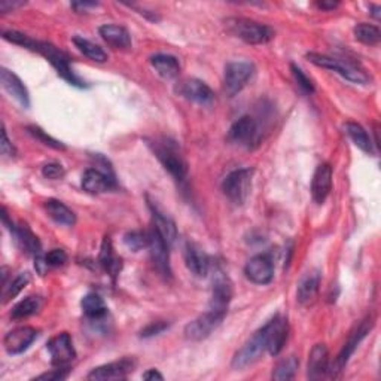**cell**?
Masks as SVG:
<instances>
[{
	"instance_id": "22",
	"label": "cell",
	"mask_w": 381,
	"mask_h": 381,
	"mask_svg": "<svg viewBox=\"0 0 381 381\" xmlns=\"http://www.w3.org/2000/svg\"><path fill=\"white\" fill-rule=\"evenodd\" d=\"M185 264L188 270L193 273L195 277H206L211 268V260L206 252L194 243H186L185 246Z\"/></svg>"
},
{
	"instance_id": "14",
	"label": "cell",
	"mask_w": 381,
	"mask_h": 381,
	"mask_svg": "<svg viewBox=\"0 0 381 381\" xmlns=\"http://www.w3.org/2000/svg\"><path fill=\"white\" fill-rule=\"evenodd\" d=\"M39 335V331L32 326H20L9 331L3 338L5 350L9 355H20L33 344Z\"/></svg>"
},
{
	"instance_id": "21",
	"label": "cell",
	"mask_w": 381,
	"mask_h": 381,
	"mask_svg": "<svg viewBox=\"0 0 381 381\" xmlns=\"http://www.w3.org/2000/svg\"><path fill=\"white\" fill-rule=\"evenodd\" d=\"M0 82H2L3 90L20 103L23 108L30 106V95H28L26 85L14 72L2 68V70H0Z\"/></svg>"
},
{
	"instance_id": "40",
	"label": "cell",
	"mask_w": 381,
	"mask_h": 381,
	"mask_svg": "<svg viewBox=\"0 0 381 381\" xmlns=\"http://www.w3.org/2000/svg\"><path fill=\"white\" fill-rule=\"evenodd\" d=\"M3 39H5V41H8V42H12V43H15V45L24 46V48H27V50H32V51H35L36 41H35V39H32V37H28V36H27V35H24V33L15 32V30L3 32Z\"/></svg>"
},
{
	"instance_id": "18",
	"label": "cell",
	"mask_w": 381,
	"mask_h": 381,
	"mask_svg": "<svg viewBox=\"0 0 381 381\" xmlns=\"http://www.w3.org/2000/svg\"><path fill=\"white\" fill-rule=\"evenodd\" d=\"M115 186V177L110 170L88 168L82 176V188L88 194H103Z\"/></svg>"
},
{
	"instance_id": "23",
	"label": "cell",
	"mask_w": 381,
	"mask_h": 381,
	"mask_svg": "<svg viewBox=\"0 0 381 381\" xmlns=\"http://www.w3.org/2000/svg\"><path fill=\"white\" fill-rule=\"evenodd\" d=\"M328 374H329V351L325 344H316L310 353L307 375L310 380H320Z\"/></svg>"
},
{
	"instance_id": "33",
	"label": "cell",
	"mask_w": 381,
	"mask_h": 381,
	"mask_svg": "<svg viewBox=\"0 0 381 381\" xmlns=\"http://www.w3.org/2000/svg\"><path fill=\"white\" fill-rule=\"evenodd\" d=\"M73 43L85 57H88L90 60H92L95 63L108 61V54L103 51V48L90 42L88 39H84V37H81V36H75Z\"/></svg>"
},
{
	"instance_id": "24",
	"label": "cell",
	"mask_w": 381,
	"mask_h": 381,
	"mask_svg": "<svg viewBox=\"0 0 381 381\" xmlns=\"http://www.w3.org/2000/svg\"><path fill=\"white\" fill-rule=\"evenodd\" d=\"M9 231H11L17 246L20 247L23 252H26L27 255H33L35 258L41 255L42 246L39 238L33 234V231L26 224H21L20 226L14 225Z\"/></svg>"
},
{
	"instance_id": "8",
	"label": "cell",
	"mask_w": 381,
	"mask_h": 381,
	"mask_svg": "<svg viewBox=\"0 0 381 381\" xmlns=\"http://www.w3.org/2000/svg\"><path fill=\"white\" fill-rule=\"evenodd\" d=\"M266 350V335L265 328H261L255 335L246 342L242 350H238L233 359V368L244 369L253 365L256 360H260Z\"/></svg>"
},
{
	"instance_id": "7",
	"label": "cell",
	"mask_w": 381,
	"mask_h": 381,
	"mask_svg": "<svg viewBox=\"0 0 381 381\" xmlns=\"http://www.w3.org/2000/svg\"><path fill=\"white\" fill-rule=\"evenodd\" d=\"M255 73V66L247 61H233L228 63L224 75V85L226 94L233 97V95L240 92L247 82L252 79Z\"/></svg>"
},
{
	"instance_id": "26",
	"label": "cell",
	"mask_w": 381,
	"mask_h": 381,
	"mask_svg": "<svg viewBox=\"0 0 381 381\" xmlns=\"http://www.w3.org/2000/svg\"><path fill=\"white\" fill-rule=\"evenodd\" d=\"M320 288V274L318 271H311L304 275L298 284V302L302 306H309L314 300H316Z\"/></svg>"
},
{
	"instance_id": "28",
	"label": "cell",
	"mask_w": 381,
	"mask_h": 381,
	"mask_svg": "<svg viewBox=\"0 0 381 381\" xmlns=\"http://www.w3.org/2000/svg\"><path fill=\"white\" fill-rule=\"evenodd\" d=\"M149 207H150V212H152V219H154L155 230L161 235H163V238L168 244L175 243L176 238H177L176 224L171 221V219L167 215H164L163 212H161L154 203H149Z\"/></svg>"
},
{
	"instance_id": "3",
	"label": "cell",
	"mask_w": 381,
	"mask_h": 381,
	"mask_svg": "<svg viewBox=\"0 0 381 381\" xmlns=\"http://www.w3.org/2000/svg\"><path fill=\"white\" fill-rule=\"evenodd\" d=\"M306 57L310 63L318 66V68L337 72L338 75L342 76V78H346L350 82L362 84V85L369 82V76L362 69L356 68L355 64L347 63V61H341L338 59H333V57L318 54V52H309Z\"/></svg>"
},
{
	"instance_id": "5",
	"label": "cell",
	"mask_w": 381,
	"mask_h": 381,
	"mask_svg": "<svg viewBox=\"0 0 381 381\" xmlns=\"http://www.w3.org/2000/svg\"><path fill=\"white\" fill-rule=\"evenodd\" d=\"M253 168H238L224 179V194L237 206H242L252 189Z\"/></svg>"
},
{
	"instance_id": "6",
	"label": "cell",
	"mask_w": 381,
	"mask_h": 381,
	"mask_svg": "<svg viewBox=\"0 0 381 381\" xmlns=\"http://www.w3.org/2000/svg\"><path fill=\"white\" fill-rule=\"evenodd\" d=\"M373 326H374V318L368 316L359 323V326L353 332H351V335L349 337L344 347H342V350L340 351V355L337 356L335 362H333L332 367H329V375L331 377H337L340 373H342V369H344L346 365L349 364L351 355L355 353V350L358 349V346L360 344L362 340H364L371 332Z\"/></svg>"
},
{
	"instance_id": "32",
	"label": "cell",
	"mask_w": 381,
	"mask_h": 381,
	"mask_svg": "<svg viewBox=\"0 0 381 381\" xmlns=\"http://www.w3.org/2000/svg\"><path fill=\"white\" fill-rule=\"evenodd\" d=\"M344 130L349 135V137L351 139V141L355 143V145L362 149L367 154H374V148H373V141H371V137L368 136L367 130L360 126L358 122H347L344 126Z\"/></svg>"
},
{
	"instance_id": "37",
	"label": "cell",
	"mask_w": 381,
	"mask_h": 381,
	"mask_svg": "<svg viewBox=\"0 0 381 381\" xmlns=\"http://www.w3.org/2000/svg\"><path fill=\"white\" fill-rule=\"evenodd\" d=\"M28 283H30V274L28 273L18 274L11 283L3 286V302H8L9 300L15 298Z\"/></svg>"
},
{
	"instance_id": "31",
	"label": "cell",
	"mask_w": 381,
	"mask_h": 381,
	"mask_svg": "<svg viewBox=\"0 0 381 381\" xmlns=\"http://www.w3.org/2000/svg\"><path fill=\"white\" fill-rule=\"evenodd\" d=\"M81 307L82 311L85 313V316L90 319H103L108 314V307L104 304L103 298L97 293H88L85 295L81 301Z\"/></svg>"
},
{
	"instance_id": "44",
	"label": "cell",
	"mask_w": 381,
	"mask_h": 381,
	"mask_svg": "<svg viewBox=\"0 0 381 381\" xmlns=\"http://www.w3.org/2000/svg\"><path fill=\"white\" fill-rule=\"evenodd\" d=\"M42 175L46 179L59 180V179L64 177L66 171H64V167L61 164H59V163H50V164H45L42 167Z\"/></svg>"
},
{
	"instance_id": "27",
	"label": "cell",
	"mask_w": 381,
	"mask_h": 381,
	"mask_svg": "<svg viewBox=\"0 0 381 381\" xmlns=\"http://www.w3.org/2000/svg\"><path fill=\"white\" fill-rule=\"evenodd\" d=\"M100 265L113 280L117 279V275L121 271V266H122L121 258L115 253V249H113V244H112V240L109 237H104V240L101 243Z\"/></svg>"
},
{
	"instance_id": "50",
	"label": "cell",
	"mask_w": 381,
	"mask_h": 381,
	"mask_svg": "<svg viewBox=\"0 0 381 381\" xmlns=\"http://www.w3.org/2000/svg\"><path fill=\"white\" fill-rule=\"evenodd\" d=\"M316 5H318V8L323 9V11H332V9H335L340 3L338 2H318Z\"/></svg>"
},
{
	"instance_id": "15",
	"label": "cell",
	"mask_w": 381,
	"mask_h": 381,
	"mask_svg": "<svg viewBox=\"0 0 381 381\" xmlns=\"http://www.w3.org/2000/svg\"><path fill=\"white\" fill-rule=\"evenodd\" d=\"M244 274L255 284H268L274 277L273 261L266 255H256L247 261Z\"/></svg>"
},
{
	"instance_id": "39",
	"label": "cell",
	"mask_w": 381,
	"mask_h": 381,
	"mask_svg": "<svg viewBox=\"0 0 381 381\" xmlns=\"http://www.w3.org/2000/svg\"><path fill=\"white\" fill-rule=\"evenodd\" d=\"M27 131L30 133V135H32L36 140H39L41 143H43V145H46V146H50V148L57 149V150H64V149H66V146L63 145L61 141L55 140V139L51 137L50 135H46V133H45L41 127H37V126H28V127H27Z\"/></svg>"
},
{
	"instance_id": "9",
	"label": "cell",
	"mask_w": 381,
	"mask_h": 381,
	"mask_svg": "<svg viewBox=\"0 0 381 381\" xmlns=\"http://www.w3.org/2000/svg\"><path fill=\"white\" fill-rule=\"evenodd\" d=\"M225 316H226L225 313H219L208 309L207 313L202 314V316L197 318L195 320L188 323L185 326V337L190 341L206 340L219 325H221Z\"/></svg>"
},
{
	"instance_id": "34",
	"label": "cell",
	"mask_w": 381,
	"mask_h": 381,
	"mask_svg": "<svg viewBox=\"0 0 381 381\" xmlns=\"http://www.w3.org/2000/svg\"><path fill=\"white\" fill-rule=\"evenodd\" d=\"M42 306L41 297H27L23 301H20L11 311V318L14 320H21L26 318H30L33 314L39 311Z\"/></svg>"
},
{
	"instance_id": "30",
	"label": "cell",
	"mask_w": 381,
	"mask_h": 381,
	"mask_svg": "<svg viewBox=\"0 0 381 381\" xmlns=\"http://www.w3.org/2000/svg\"><path fill=\"white\" fill-rule=\"evenodd\" d=\"M150 64L164 79H173L180 72L179 60L170 54H157L150 57Z\"/></svg>"
},
{
	"instance_id": "4",
	"label": "cell",
	"mask_w": 381,
	"mask_h": 381,
	"mask_svg": "<svg viewBox=\"0 0 381 381\" xmlns=\"http://www.w3.org/2000/svg\"><path fill=\"white\" fill-rule=\"evenodd\" d=\"M35 51L42 54L45 59L54 66L55 70L59 72V75L61 76V78L68 81L70 85H75V87H81V88L85 87V84L82 82V79L78 78V76H76L75 72L72 70L69 57L66 55L61 50H59V48L54 46L52 43L36 41Z\"/></svg>"
},
{
	"instance_id": "45",
	"label": "cell",
	"mask_w": 381,
	"mask_h": 381,
	"mask_svg": "<svg viewBox=\"0 0 381 381\" xmlns=\"http://www.w3.org/2000/svg\"><path fill=\"white\" fill-rule=\"evenodd\" d=\"M166 329H168V323L159 320V322H152L150 325H148L145 329H141L140 335L143 338H150V337H155V335H159L161 332H164Z\"/></svg>"
},
{
	"instance_id": "13",
	"label": "cell",
	"mask_w": 381,
	"mask_h": 381,
	"mask_svg": "<svg viewBox=\"0 0 381 381\" xmlns=\"http://www.w3.org/2000/svg\"><path fill=\"white\" fill-rule=\"evenodd\" d=\"M176 92L182 95L184 99L195 101L199 104H211L215 100V94L212 88L203 81L195 78H188L180 81L176 85Z\"/></svg>"
},
{
	"instance_id": "51",
	"label": "cell",
	"mask_w": 381,
	"mask_h": 381,
	"mask_svg": "<svg viewBox=\"0 0 381 381\" xmlns=\"http://www.w3.org/2000/svg\"><path fill=\"white\" fill-rule=\"evenodd\" d=\"M371 8H373V11H374V12H371V14H373V17H375L377 20H380V11H381V8H380V6H371Z\"/></svg>"
},
{
	"instance_id": "10",
	"label": "cell",
	"mask_w": 381,
	"mask_h": 381,
	"mask_svg": "<svg viewBox=\"0 0 381 381\" xmlns=\"http://www.w3.org/2000/svg\"><path fill=\"white\" fill-rule=\"evenodd\" d=\"M228 139L235 143V145L251 149L258 145L260 141L258 124H256L252 117H242L231 126L230 133H228Z\"/></svg>"
},
{
	"instance_id": "17",
	"label": "cell",
	"mask_w": 381,
	"mask_h": 381,
	"mask_svg": "<svg viewBox=\"0 0 381 381\" xmlns=\"http://www.w3.org/2000/svg\"><path fill=\"white\" fill-rule=\"evenodd\" d=\"M231 298H233V284L230 279H228V275L225 273L216 271L213 279L211 307L208 309L226 314Z\"/></svg>"
},
{
	"instance_id": "11",
	"label": "cell",
	"mask_w": 381,
	"mask_h": 381,
	"mask_svg": "<svg viewBox=\"0 0 381 381\" xmlns=\"http://www.w3.org/2000/svg\"><path fill=\"white\" fill-rule=\"evenodd\" d=\"M46 349L50 351L54 367H69L70 362L76 358L73 342L68 332H61L52 337L48 341Z\"/></svg>"
},
{
	"instance_id": "36",
	"label": "cell",
	"mask_w": 381,
	"mask_h": 381,
	"mask_svg": "<svg viewBox=\"0 0 381 381\" xmlns=\"http://www.w3.org/2000/svg\"><path fill=\"white\" fill-rule=\"evenodd\" d=\"M355 37L365 45H378L381 41V32L377 26L360 23L355 27Z\"/></svg>"
},
{
	"instance_id": "29",
	"label": "cell",
	"mask_w": 381,
	"mask_h": 381,
	"mask_svg": "<svg viewBox=\"0 0 381 381\" xmlns=\"http://www.w3.org/2000/svg\"><path fill=\"white\" fill-rule=\"evenodd\" d=\"M45 212L48 213L54 222L64 226H73L76 222V215L70 211V208L63 204L59 199H46L43 204Z\"/></svg>"
},
{
	"instance_id": "16",
	"label": "cell",
	"mask_w": 381,
	"mask_h": 381,
	"mask_svg": "<svg viewBox=\"0 0 381 381\" xmlns=\"http://www.w3.org/2000/svg\"><path fill=\"white\" fill-rule=\"evenodd\" d=\"M149 252L150 258L154 261L157 270L170 277L171 268H170V252H168V243L164 240L163 235H161L155 228L149 233Z\"/></svg>"
},
{
	"instance_id": "38",
	"label": "cell",
	"mask_w": 381,
	"mask_h": 381,
	"mask_svg": "<svg viewBox=\"0 0 381 381\" xmlns=\"http://www.w3.org/2000/svg\"><path fill=\"white\" fill-rule=\"evenodd\" d=\"M124 243L133 252H139L143 247H148L149 244V233L143 231H131L124 235Z\"/></svg>"
},
{
	"instance_id": "48",
	"label": "cell",
	"mask_w": 381,
	"mask_h": 381,
	"mask_svg": "<svg viewBox=\"0 0 381 381\" xmlns=\"http://www.w3.org/2000/svg\"><path fill=\"white\" fill-rule=\"evenodd\" d=\"M99 3H95V2H75L72 3V8L75 9L76 12H88L90 9H94V8H97Z\"/></svg>"
},
{
	"instance_id": "43",
	"label": "cell",
	"mask_w": 381,
	"mask_h": 381,
	"mask_svg": "<svg viewBox=\"0 0 381 381\" xmlns=\"http://www.w3.org/2000/svg\"><path fill=\"white\" fill-rule=\"evenodd\" d=\"M69 367H57V369L50 371V373H45L37 375L35 380H45V381H61L69 377Z\"/></svg>"
},
{
	"instance_id": "49",
	"label": "cell",
	"mask_w": 381,
	"mask_h": 381,
	"mask_svg": "<svg viewBox=\"0 0 381 381\" xmlns=\"http://www.w3.org/2000/svg\"><path fill=\"white\" fill-rule=\"evenodd\" d=\"M143 378L149 380V381H152V380H159L161 381V380H164V375L161 373H158L157 369H149V371H146L145 374H143Z\"/></svg>"
},
{
	"instance_id": "2",
	"label": "cell",
	"mask_w": 381,
	"mask_h": 381,
	"mask_svg": "<svg viewBox=\"0 0 381 381\" xmlns=\"http://www.w3.org/2000/svg\"><path fill=\"white\" fill-rule=\"evenodd\" d=\"M226 26L238 39L251 45L270 42L275 35L270 26L249 20V18H230V20H226Z\"/></svg>"
},
{
	"instance_id": "1",
	"label": "cell",
	"mask_w": 381,
	"mask_h": 381,
	"mask_svg": "<svg viewBox=\"0 0 381 381\" xmlns=\"http://www.w3.org/2000/svg\"><path fill=\"white\" fill-rule=\"evenodd\" d=\"M159 163L173 176L177 182H182L188 175V164L179 150L176 141L170 139H155L149 143Z\"/></svg>"
},
{
	"instance_id": "19",
	"label": "cell",
	"mask_w": 381,
	"mask_h": 381,
	"mask_svg": "<svg viewBox=\"0 0 381 381\" xmlns=\"http://www.w3.org/2000/svg\"><path fill=\"white\" fill-rule=\"evenodd\" d=\"M135 364L130 359H122L119 362H112V364H106L94 368L88 374V380L95 381H104V380H124L131 373Z\"/></svg>"
},
{
	"instance_id": "12",
	"label": "cell",
	"mask_w": 381,
	"mask_h": 381,
	"mask_svg": "<svg viewBox=\"0 0 381 381\" xmlns=\"http://www.w3.org/2000/svg\"><path fill=\"white\" fill-rule=\"evenodd\" d=\"M264 328L266 335V351H268L271 356L280 355V351L283 350L289 335L288 320L282 316H275L266 323Z\"/></svg>"
},
{
	"instance_id": "20",
	"label": "cell",
	"mask_w": 381,
	"mask_h": 381,
	"mask_svg": "<svg viewBox=\"0 0 381 381\" xmlns=\"http://www.w3.org/2000/svg\"><path fill=\"white\" fill-rule=\"evenodd\" d=\"M332 189V167L329 164H320L314 171L311 182V195L318 204H323Z\"/></svg>"
},
{
	"instance_id": "42",
	"label": "cell",
	"mask_w": 381,
	"mask_h": 381,
	"mask_svg": "<svg viewBox=\"0 0 381 381\" xmlns=\"http://www.w3.org/2000/svg\"><path fill=\"white\" fill-rule=\"evenodd\" d=\"M45 262L48 266H61L68 262V255L63 249H52L45 255Z\"/></svg>"
},
{
	"instance_id": "41",
	"label": "cell",
	"mask_w": 381,
	"mask_h": 381,
	"mask_svg": "<svg viewBox=\"0 0 381 381\" xmlns=\"http://www.w3.org/2000/svg\"><path fill=\"white\" fill-rule=\"evenodd\" d=\"M291 70H292V75H293V78L295 81H297V84L300 85V87L309 92V94H313L314 91H316V88H314V84L313 81L309 78V76L304 73V70L301 68H298L297 64H292L291 66Z\"/></svg>"
},
{
	"instance_id": "25",
	"label": "cell",
	"mask_w": 381,
	"mask_h": 381,
	"mask_svg": "<svg viewBox=\"0 0 381 381\" xmlns=\"http://www.w3.org/2000/svg\"><path fill=\"white\" fill-rule=\"evenodd\" d=\"M103 41L117 50H128L131 48V36L127 28L117 24H104L99 28Z\"/></svg>"
},
{
	"instance_id": "46",
	"label": "cell",
	"mask_w": 381,
	"mask_h": 381,
	"mask_svg": "<svg viewBox=\"0 0 381 381\" xmlns=\"http://www.w3.org/2000/svg\"><path fill=\"white\" fill-rule=\"evenodd\" d=\"M0 150H2V154L6 157H14L17 154V150L12 146V143L8 139L5 127L2 128V141H0Z\"/></svg>"
},
{
	"instance_id": "35",
	"label": "cell",
	"mask_w": 381,
	"mask_h": 381,
	"mask_svg": "<svg viewBox=\"0 0 381 381\" xmlns=\"http://www.w3.org/2000/svg\"><path fill=\"white\" fill-rule=\"evenodd\" d=\"M300 367V362L295 356H289L283 360H280L277 365H275L273 371V378L277 381H288L295 378L297 375V371Z\"/></svg>"
},
{
	"instance_id": "47",
	"label": "cell",
	"mask_w": 381,
	"mask_h": 381,
	"mask_svg": "<svg viewBox=\"0 0 381 381\" xmlns=\"http://www.w3.org/2000/svg\"><path fill=\"white\" fill-rule=\"evenodd\" d=\"M24 5H26V2H9V0H2V2H0V11L6 14V12L15 11V9L21 8Z\"/></svg>"
}]
</instances>
